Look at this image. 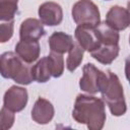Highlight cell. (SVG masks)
<instances>
[{
    "label": "cell",
    "instance_id": "1",
    "mask_svg": "<svg viewBox=\"0 0 130 130\" xmlns=\"http://www.w3.org/2000/svg\"><path fill=\"white\" fill-rule=\"evenodd\" d=\"M72 117L77 123L85 124L89 130L103 129L107 119L104 100L89 94H78L75 99Z\"/></svg>",
    "mask_w": 130,
    "mask_h": 130
},
{
    "label": "cell",
    "instance_id": "2",
    "mask_svg": "<svg viewBox=\"0 0 130 130\" xmlns=\"http://www.w3.org/2000/svg\"><path fill=\"white\" fill-rule=\"evenodd\" d=\"M0 71L4 78L12 79L21 85H28L34 81L31 66L22 61L16 53L5 52L0 57Z\"/></svg>",
    "mask_w": 130,
    "mask_h": 130
},
{
    "label": "cell",
    "instance_id": "3",
    "mask_svg": "<svg viewBox=\"0 0 130 130\" xmlns=\"http://www.w3.org/2000/svg\"><path fill=\"white\" fill-rule=\"evenodd\" d=\"M100 92L113 116L120 117L126 113L127 105L125 102L123 86L117 74L111 70L107 71V79Z\"/></svg>",
    "mask_w": 130,
    "mask_h": 130
},
{
    "label": "cell",
    "instance_id": "4",
    "mask_svg": "<svg viewBox=\"0 0 130 130\" xmlns=\"http://www.w3.org/2000/svg\"><path fill=\"white\" fill-rule=\"evenodd\" d=\"M71 15L77 25L96 26L101 22L99 7L91 0H78L72 6Z\"/></svg>",
    "mask_w": 130,
    "mask_h": 130
},
{
    "label": "cell",
    "instance_id": "5",
    "mask_svg": "<svg viewBox=\"0 0 130 130\" xmlns=\"http://www.w3.org/2000/svg\"><path fill=\"white\" fill-rule=\"evenodd\" d=\"M107 79V72L98 69L92 63H86L82 68V77L79 80V87L87 93L100 92Z\"/></svg>",
    "mask_w": 130,
    "mask_h": 130
},
{
    "label": "cell",
    "instance_id": "6",
    "mask_svg": "<svg viewBox=\"0 0 130 130\" xmlns=\"http://www.w3.org/2000/svg\"><path fill=\"white\" fill-rule=\"evenodd\" d=\"M28 100V93L27 90L24 87L12 85L10 86L4 93L3 96V106L7 109H9L12 112H21Z\"/></svg>",
    "mask_w": 130,
    "mask_h": 130
},
{
    "label": "cell",
    "instance_id": "7",
    "mask_svg": "<svg viewBox=\"0 0 130 130\" xmlns=\"http://www.w3.org/2000/svg\"><path fill=\"white\" fill-rule=\"evenodd\" d=\"M38 14L40 20L48 26L59 25L63 20V10L60 4L54 1H47L39 6Z\"/></svg>",
    "mask_w": 130,
    "mask_h": 130
},
{
    "label": "cell",
    "instance_id": "8",
    "mask_svg": "<svg viewBox=\"0 0 130 130\" xmlns=\"http://www.w3.org/2000/svg\"><path fill=\"white\" fill-rule=\"evenodd\" d=\"M74 37L76 42L83 48V50L89 53L101 45L95 26L77 25L74 31Z\"/></svg>",
    "mask_w": 130,
    "mask_h": 130
},
{
    "label": "cell",
    "instance_id": "9",
    "mask_svg": "<svg viewBox=\"0 0 130 130\" xmlns=\"http://www.w3.org/2000/svg\"><path fill=\"white\" fill-rule=\"evenodd\" d=\"M106 23L116 30H124L130 26V14L127 8L119 5L112 6L106 15Z\"/></svg>",
    "mask_w": 130,
    "mask_h": 130
},
{
    "label": "cell",
    "instance_id": "10",
    "mask_svg": "<svg viewBox=\"0 0 130 130\" xmlns=\"http://www.w3.org/2000/svg\"><path fill=\"white\" fill-rule=\"evenodd\" d=\"M45 32L44 23L32 17L24 19L19 27V38L23 41H39Z\"/></svg>",
    "mask_w": 130,
    "mask_h": 130
},
{
    "label": "cell",
    "instance_id": "11",
    "mask_svg": "<svg viewBox=\"0 0 130 130\" xmlns=\"http://www.w3.org/2000/svg\"><path fill=\"white\" fill-rule=\"evenodd\" d=\"M55 115V109L51 102L44 98H39L32 109H31V119L41 125L48 124L52 121Z\"/></svg>",
    "mask_w": 130,
    "mask_h": 130
},
{
    "label": "cell",
    "instance_id": "12",
    "mask_svg": "<svg viewBox=\"0 0 130 130\" xmlns=\"http://www.w3.org/2000/svg\"><path fill=\"white\" fill-rule=\"evenodd\" d=\"M41 47L39 41H23L20 40L15 45V53L25 63L31 64L40 57Z\"/></svg>",
    "mask_w": 130,
    "mask_h": 130
},
{
    "label": "cell",
    "instance_id": "13",
    "mask_svg": "<svg viewBox=\"0 0 130 130\" xmlns=\"http://www.w3.org/2000/svg\"><path fill=\"white\" fill-rule=\"evenodd\" d=\"M50 50L59 54H64L69 52V50L74 45L73 39L70 35L63 31H54L48 40Z\"/></svg>",
    "mask_w": 130,
    "mask_h": 130
},
{
    "label": "cell",
    "instance_id": "14",
    "mask_svg": "<svg viewBox=\"0 0 130 130\" xmlns=\"http://www.w3.org/2000/svg\"><path fill=\"white\" fill-rule=\"evenodd\" d=\"M119 52H120L119 45L101 44L95 50L90 52V55L98 62H100L104 65H109L118 57Z\"/></svg>",
    "mask_w": 130,
    "mask_h": 130
},
{
    "label": "cell",
    "instance_id": "15",
    "mask_svg": "<svg viewBox=\"0 0 130 130\" xmlns=\"http://www.w3.org/2000/svg\"><path fill=\"white\" fill-rule=\"evenodd\" d=\"M31 75L34 81L45 83L51 78V69L48 61V56L41 58L35 65L31 66Z\"/></svg>",
    "mask_w": 130,
    "mask_h": 130
},
{
    "label": "cell",
    "instance_id": "16",
    "mask_svg": "<svg viewBox=\"0 0 130 130\" xmlns=\"http://www.w3.org/2000/svg\"><path fill=\"white\" fill-rule=\"evenodd\" d=\"M95 28H96V31H98L101 44H105V45H119L120 36H119L118 30L112 28L110 25H108L106 23V21L100 22L95 26Z\"/></svg>",
    "mask_w": 130,
    "mask_h": 130
},
{
    "label": "cell",
    "instance_id": "17",
    "mask_svg": "<svg viewBox=\"0 0 130 130\" xmlns=\"http://www.w3.org/2000/svg\"><path fill=\"white\" fill-rule=\"evenodd\" d=\"M84 50L83 48L76 42L72 46V48L68 52V57L66 59V68L68 71L73 72L76 70V68L81 64L83 59Z\"/></svg>",
    "mask_w": 130,
    "mask_h": 130
},
{
    "label": "cell",
    "instance_id": "18",
    "mask_svg": "<svg viewBox=\"0 0 130 130\" xmlns=\"http://www.w3.org/2000/svg\"><path fill=\"white\" fill-rule=\"evenodd\" d=\"M48 61H49L52 77L55 78L60 77L64 72V66H65L62 54L51 51V53L48 56Z\"/></svg>",
    "mask_w": 130,
    "mask_h": 130
},
{
    "label": "cell",
    "instance_id": "19",
    "mask_svg": "<svg viewBox=\"0 0 130 130\" xmlns=\"http://www.w3.org/2000/svg\"><path fill=\"white\" fill-rule=\"evenodd\" d=\"M18 0H0V19L1 21L11 20L17 11Z\"/></svg>",
    "mask_w": 130,
    "mask_h": 130
},
{
    "label": "cell",
    "instance_id": "20",
    "mask_svg": "<svg viewBox=\"0 0 130 130\" xmlns=\"http://www.w3.org/2000/svg\"><path fill=\"white\" fill-rule=\"evenodd\" d=\"M13 113L14 112L10 111L9 109L5 108L4 106L2 107L1 112H0V126L3 130L10 129L13 126L14 119H15Z\"/></svg>",
    "mask_w": 130,
    "mask_h": 130
},
{
    "label": "cell",
    "instance_id": "21",
    "mask_svg": "<svg viewBox=\"0 0 130 130\" xmlns=\"http://www.w3.org/2000/svg\"><path fill=\"white\" fill-rule=\"evenodd\" d=\"M13 28H14L13 19L1 21V24H0V42L1 43H6L11 39V37L13 36Z\"/></svg>",
    "mask_w": 130,
    "mask_h": 130
},
{
    "label": "cell",
    "instance_id": "22",
    "mask_svg": "<svg viewBox=\"0 0 130 130\" xmlns=\"http://www.w3.org/2000/svg\"><path fill=\"white\" fill-rule=\"evenodd\" d=\"M125 76L130 84V55L125 60Z\"/></svg>",
    "mask_w": 130,
    "mask_h": 130
},
{
    "label": "cell",
    "instance_id": "23",
    "mask_svg": "<svg viewBox=\"0 0 130 130\" xmlns=\"http://www.w3.org/2000/svg\"><path fill=\"white\" fill-rule=\"evenodd\" d=\"M127 10H128V12H129V14H130V2L127 3Z\"/></svg>",
    "mask_w": 130,
    "mask_h": 130
},
{
    "label": "cell",
    "instance_id": "24",
    "mask_svg": "<svg viewBox=\"0 0 130 130\" xmlns=\"http://www.w3.org/2000/svg\"><path fill=\"white\" fill-rule=\"evenodd\" d=\"M129 44H130V37H129Z\"/></svg>",
    "mask_w": 130,
    "mask_h": 130
},
{
    "label": "cell",
    "instance_id": "25",
    "mask_svg": "<svg viewBox=\"0 0 130 130\" xmlns=\"http://www.w3.org/2000/svg\"><path fill=\"white\" fill-rule=\"evenodd\" d=\"M105 1H111V0H105Z\"/></svg>",
    "mask_w": 130,
    "mask_h": 130
}]
</instances>
